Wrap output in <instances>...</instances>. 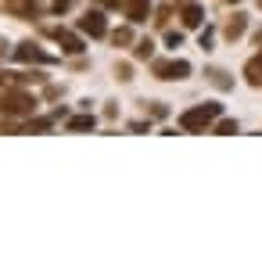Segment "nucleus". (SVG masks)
<instances>
[{"instance_id": "nucleus-15", "label": "nucleus", "mask_w": 262, "mask_h": 262, "mask_svg": "<svg viewBox=\"0 0 262 262\" xmlns=\"http://www.w3.org/2000/svg\"><path fill=\"white\" fill-rule=\"evenodd\" d=\"M65 129L69 133H86V129H94V115H76V119L65 122Z\"/></svg>"}, {"instance_id": "nucleus-14", "label": "nucleus", "mask_w": 262, "mask_h": 262, "mask_svg": "<svg viewBox=\"0 0 262 262\" xmlns=\"http://www.w3.org/2000/svg\"><path fill=\"white\" fill-rule=\"evenodd\" d=\"M54 119H58V115H51V119H36V115H33V119L22 126V133H47V129L54 126Z\"/></svg>"}, {"instance_id": "nucleus-10", "label": "nucleus", "mask_w": 262, "mask_h": 262, "mask_svg": "<svg viewBox=\"0 0 262 262\" xmlns=\"http://www.w3.org/2000/svg\"><path fill=\"white\" fill-rule=\"evenodd\" d=\"M180 22H183V29H201L205 26V8L194 4V0H187V4L180 8Z\"/></svg>"}, {"instance_id": "nucleus-12", "label": "nucleus", "mask_w": 262, "mask_h": 262, "mask_svg": "<svg viewBox=\"0 0 262 262\" xmlns=\"http://www.w3.org/2000/svg\"><path fill=\"white\" fill-rule=\"evenodd\" d=\"M244 83H248V86H255V90L262 86V47H258V54H255V58H248V61H244Z\"/></svg>"}, {"instance_id": "nucleus-18", "label": "nucleus", "mask_w": 262, "mask_h": 262, "mask_svg": "<svg viewBox=\"0 0 262 262\" xmlns=\"http://www.w3.org/2000/svg\"><path fill=\"white\" fill-rule=\"evenodd\" d=\"M144 112H147L151 119H165V115H169V108H165L162 101H144Z\"/></svg>"}, {"instance_id": "nucleus-24", "label": "nucleus", "mask_w": 262, "mask_h": 262, "mask_svg": "<svg viewBox=\"0 0 262 262\" xmlns=\"http://www.w3.org/2000/svg\"><path fill=\"white\" fill-rule=\"evenodd\" d=\"M198 43H201V47H205V51H208V47H212V33H208V29H205V33H201V40H198Z\"/></svg>"}, {"instance_id": "nucleus-29", "label": "nucleus", "mask_w": 262, "mask_h": 262, "mask_svg": "<svg viewBox=\"0 0 262 262\" xmlns=\"http://www.w3.org/2000/svg\"><path fill=\"white\" fill-rule=\"evenodd\" d=\"M258 11H262V0H258Z\"/></svg>"}, {"instance_id": "nucleus-27", "label": "nucleus", "mask_w": 262, "mask_h": 262, "mask_svg": "<svg viewBox=\"0 0 262 262\" xmlns=\"http://www.w3.org/2000/svg\"><path fill=\"white\" fill-rule=\"evenodd\" d=\"M255 47H262V29H258V33H255Z\"/></svg>"}, {"instance_id": "nucleus-13", "label": "nucleus", "mask_w": 262, "mask_h": 262, "mask_svg": "<svg viewBox=\"0 0 262 262\" xmlns=\"http://www.w3.org/2000/svg\"><path fill=\"white\" fill-rule=\"evenodd\" d=\"M205 79H208L212 86H219V90H233V79H230L223 69H208V72H205Z\"/></svg>"}, {"instance_id": "nucleus-20", "label": "nucleus", "mask_w": 262, "mask_h": 262, "mask_svg": "<svg viewBox=\"0 0 262 262\" xmlns=\"http://www.w3.org/2000/svg\"><path fill=\"white\" fill-rule=\"evenodd\" d=\"M115 79H119V83H129V79H133V69H129L126 61H122V65H115Z\"/></svg>"}, {"instance_id": "nucleus-5", "label": "nucleus", "mask_w": 262, "mask_h": 262, "mask_svg": "<svg viewBox=\"0 0 262 262\" xmlns=\"http://www.w3.org/2000/svg\"><path fill=\"white\" fill-rule=\"evenodd\" d=\"M76 26H79V33H86V36H94V40H104V36H108V18H104L101 8L83 11V15L76 18Z\"/></svg>"}, {"instance_id": "nucleus-30", "label": "nucleus", "mask_w": 262, "mask_h": 262, "mask_svg": "<svg viewBox=\"0 0 262 262\" xmlns=\"http://www.w3.org/2000/svg\"><path fill=\"white\" fill-rule=\"evenodd\" d=\"M230 4H233V0H230Z\"/></svg>"}, {"instance_id": "nucleus-9", "label": "nucleus", "mask_w": 262, "mask_h": 262, "mask_svg": "<svg viewBox=\"0 0 262 262\" xmlns=\"http://www.w3.org/2000/svg\"><path fill=\"white\" fill-rule=\"evenodd\" d=\"M29 83H47L43 72H0V86H29Z\"/></svg>"}, {"instance_id": "nucleus-17", "label": "nucleus", "mask_w": 262, "mask_h": 262, "mask_svg": "<svg viewBox=\"0 0 262 262\" xmlns=\"http://www.w3.org/2000/svg\"><path fill=\"white\" fill-rule=\"evenodd\" d=\"M108 36H112V43H115V47H129V43H133V29H129V26H122V29L108 33Z\"/></svg>"}, {"instance_id": "nucleus-28", "label": "nucleus", "mask_w": 262, "mask_h": 262, "mask_svg": "<svg viewBox=\"0 0 262 262\" xmlns=\"http://www.w3.org/2000/svg\"><path fill=\"white\" fill-rule=\"evenodd\" d=\"M169 4H176V0H169ZM180 4H187V0H180Z\"/></svg>"}, {"instance_id": "nucleus-1", "label": "nucleus", "mask_w": 262, "mask_h": 262, "mask_svg": "<svg viewBox=\"0 0 262 262\" xmlns=\"http://www.w3.org/2000/svg\"><path fill=\"white\" fill-rule=\"evenodd\" d=\"M40 108V97L22 86H0V115L4 119H33Z\"/></svg>"}, {"instance_id": "nucleus-8", "label": "nucleus", "mask_w": 262, "mask_h": 262, "mask_svg": "<svg viewBox=\"0 0 262 262\" xmlns=\"http://www.w3.org/2000/svg\"><path fill=\"white\" fill-rule=\"evenodd\" d=\"M122 11H126V22L129 26H140L151 15V0H122Z\"/></svg>"}, {"instance_id": "nucleus-21", "label": "nucleus", "mask_w": 262, "mask_h": 262, "mask_svg": "<svg viewBox=\"0 0 262 262\" xmlns=\"http://www.w3.org/2000/svg\"><path fill=\"white\" fill-rule=\"evenodd\" d=\"M72 4H76V0H54V4H51V11H54V15H65Z\"/></svg>"}, {"instance_id": "nucleus-26", "label": "nucleus", "mask_w": 262, "mask_h": 262, "mask_svg": "<svg viewBox=\"0 0 262 262\" xmlns=\"http://www.w3.org/2000/svg\"><path fill=\"white\" fill-rule=\"evenodd\" d=\"M8 54V40H0V58H4Z\"/></svg>"}, {"instance_id": "nucleus-19", "label": "nucleus", "mask_w": 262, "mask_h": 262, "mask_svg": "<svg viewBox=\"0 0 262 262\" xmlns=\"http://www.w3.org/2000/svg\"><path fill=\"white\" fill-rule=\"evenodd\" d=\"M212 133H219V137H230V133H237V122H233V119H219V122L212 126Z\"/></svg>"}, {"instance_id": "nucleus-11", "label": "nucleus", "mask_w": 262, "mask_h": 262, "mask_svg": "<svg viewBox=\"0 0 262 262\" xmlns=\"http://www.w3.org/2000/svg\"><path fill=\"white\" fill-rule=\"evenodd\" d=\"M244 33H248V15H241V11H237V15H233V18H230V22L223 26V40L237 43V40H241Z\"/></svg>"}, {"instance_id": "nucleus-22", "label": "nucleus", "mask_w": 262, "mask_h": 262, "mask_svg": "<svg viewBox=\"0 0 262 262\" xmlns=\"http://www.w3.org/2000/svg\"><path fill=\"white\" fill-rule=\"evenodd\" d=\"M165 43H169V47H180V43H183V33H180V29H176V33H165Z\"/></svg>"}, {"instance_id": "nucleus-16", "label": "nucleus", "mask_w": 262, "mask_h": 262, "mask_svg": "<svg viewBox=\"0 0 262 262\" xmlns=\"http://www.w3.org/2000/svg\"><path fill=\"white\" fill-rule=\"evenodd\" d=\"M133 58H137V61H151V58H155V43H151V40H137Z\"/></svg>"}, {"instance_id": "nucleus-3", "label": "nucleus", "mask_w": 262, "mask_h": 262, "mask_svg": "<svg viewBox=\"0 0 262 262\" xmlns=\"http://www.w3.org/2000/svg\"><path fill=\"white\" fill-rule=\"evenodd\" d=\"M151 72L162 83H180V79L190 76V61H183V58H158V61H151Z\"/></svg>"}, {"instance_id": "nucleus-7", "label": "nucleus", "mask_w": 262, "mask_h": 262, "mask_svg": "<svg viewBox=\"0 0 262 262\" xmlns=\"http://www.w3.org/2000/svg\"><path fill=\"white\" fill-rule=\"evenodd\" d=\"M51 40H54L65 54H83V51H86V47H83V40H79L76 33H69V29H61V26H58V29H51Z\"/></svg>"}, {"instance_id": "nucleus-6", "label": "nucleus", "mask_w": 262, "mask_h": 262, "mask_svg": "<svg viewBox=\"0 0 262 262\" xmlns=\"http://www.w3.org/2000/svg\"><path fill=\"white\" fill-rule=\"evenodd\" d=\"M15 58L26 61V65H54V54H47L36 40H22V43L15 47Z\"/></svg>"}, {"instance_id": "nucleus-4", "label": "nucleus", "mask_w": 262, "mask_h": 262, "mask_svg": "<svg viewBox=\"0 0 262 262\" xmlns=\"http://www.w3.org/2000/svg\"><path fill=\"white\" fill-rule=\"evenodd\" d=\"M40 8H43V0H0V11L18 18V22H33L40 18Z\"/></svg>"}, {"instance_id": "nucleus-23", "label": "nucleus", "mask_w": 262, "mask_h": 262, "mask_svg": "<svg viewBox=\"0 0 262 262\" xmlns=\"http://www.w3.org/2000/svg\"><path fill=\"white\" fill-rule=\"evenodd\" d=\"M169 15H172V8H169V4H165V8H162V11H158V18H155V26H165V22H169Z\"/></svg>"}, {"instance_id": "nucleus-25", "label": "nucleus", "mask_w": 262, "mask_h": 262, "mask_svg": "<svg viewBox=\"0 0 262 262\" xmlns=\"http://www.w3.org/2000/svg\"><path fill=\"white\" fill-rule=\"evenodd\" d=\"M101 8H122V0H97Z\"/></svg>"}, {"instance_id": "nucleus-2", "label": "nucleus", "mask_w": 262, "mask_h": 262, "mask_svg": "<svg viewBox=\"0 0 262 262\" xmlns=\"http://www.w3.org/2000/svg\"><path fill=\"white\" fill-rule=\"evenodd\" d=\"M219 115H223V104H219V101L194 104V108H187V112L180 115V129H183V133H205Z\"/></svg>"}]
</instances>
